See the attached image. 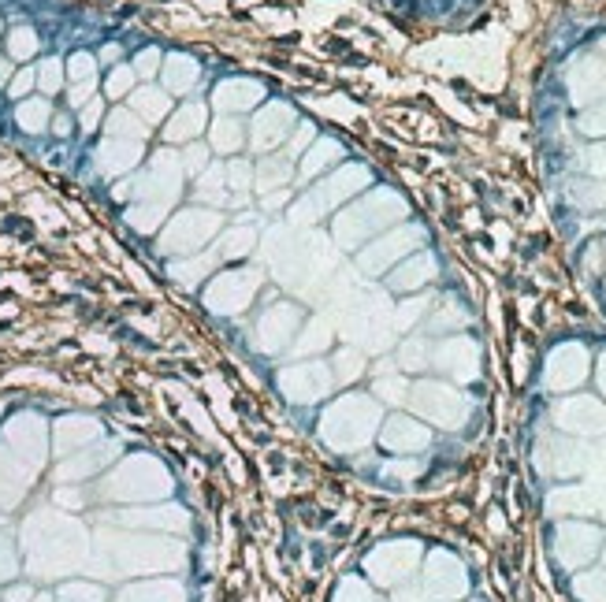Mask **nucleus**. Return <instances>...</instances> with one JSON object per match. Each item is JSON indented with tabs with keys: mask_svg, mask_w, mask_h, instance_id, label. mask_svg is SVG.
Returning a JSON list of instances; mask_svg holds the SVG:
<instances>
[{
	"mask_svg": "<svg viewBox=\"0 0 606 602\" xmlns=\"http://www.w3.org/2000/svg\"><path fill=\"white\" fill-rule=\"evenodd\" d=\"M603 387H606V365H603Z\"/></svg>",
	"mask_w": 606,
	"mask_h": 602,
	"instance_id": "obj_9",
	"label": "nucleus"
},
{
	"mask_svg": "<svg viewBox=\"0 0 606 602\" xmlns=\"http://www.w3.org/2000/svg\"><path fill=\"white\" fill-rule=\"evenodd\" d=\"M588 376V354L580 346H562L551 357V387H573Z\"/></svg>",
	"mask_w": 606,
	"mask_h": 602,
	"instance_id": "obj_3",
	"label": "nucleus"
},
{
	"mask_svg": "<svg viewBox=\"0 0 606 602\" xmlns=\"http://www.w3.org/2000/svg\"><path fill=\"white\" fill-rule=\"evenodd\" d=\"M387 443L395 446V450H417V446L428 443V432H424V428H417L413 420L398 417L395 424H391V432H387Z\"/></svg>",
	"mask_w": 606,
	"mask_h": 602,
	"instance_id": "obj_6",
	"label": "nucleus"
},
{
	"mask_svg": "<svg viewBox=\"0 0 606 602\" xmlns=\"http://www.w3.org/2000/svg\"><path fill=\"white\" fill-rule=\"evenodd\" d=\"M558 424H566L573 432H606V409L592 398H569L558 409Z\"/></svg>",
	"mask_w": 606,
	"mask_h": 602,
	"instance_id": "obj_2",
	"label": "nucleus"
},
{
	"mask_svg": "<svg viewBox=\"0 0 606 602\" xmlns=\"http://www.w3.org/2000/svg\"><path fill=\"white\" fill-rule=\"evenodd\" d=\"M577 591L584 595V602H606V576L595 573V576H580Z\"/></svg>",
	"mask_w": 606,
	"mask_h": 602,
	"instance_id": "obj_7",
	"label": "nucleus"
},
{
	"mask_svg": "<svg viewBox=\"0 0 606 602\" xmlns=\"http://www.w3.org/2000/svg\"><path fill=\"white\" fill-rule=\"evenodd\" d=\"M595 547H599V532H592V528H566L562 532V558H566L569 565L577 562H588L595 554Z\"/></svg>",
	"mask_w": 606,
	"mask_h": 602,
	"instance_id": "obj_5",
	"label": "nucleus"
},
{
	"mask_svg": "<svg viewBox=\"0 0 606 602\" xmlns=\"http://www.w3.org/2000/svg\"><path fill=\"white\" fill-rule=\"evenodd\" d=\"M465 357H476V346L465 339H450L439 346V354H435V365L447 368V372H454V376H462V380H469L473 376V365L465 361Z\"/></svg>",
	"mask_w": 606,
	"mask_h": 602,
	"instance_id": "obj_4",
	"label": "nucleus"
},
{
	"mask_svg": "<svg viewBox=\"0 0 606 602\" xmlns=\"http://www.w3.org/2000/svg\"><path fill=\"white\" fill-rule=\"evenodd\" d=\"M417 409H421L424 417H432L435 424H458L465 413V402L458 398L454 391H447V387H417Z\"/></svg>",
	"mask_w": 606,
	"mask_h": 602,
	"instance_id": "obj_1",
	"label": "nucleus"
},
{
	"mask_svg": "<svg viewBox=\"0 0 606 602\" xmlns=\"http://www.w3.org/2000/svg\"><path fill=\"white\" fill-rule=\"evenodd\" d=\"M432 279V261H421V264H409L406 275H398L395 283L398 287H417V283H428Z\"/></svg>",
	"mask_w": 606,
	"mask_h": 602,
	"instance_id": "obj_8",
	"label": "nucleus"
}]
</instances>
